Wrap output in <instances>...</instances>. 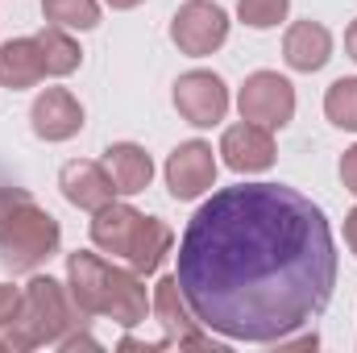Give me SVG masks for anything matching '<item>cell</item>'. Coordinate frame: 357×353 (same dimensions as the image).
Wrapping results in <instances>:
<instances>
[{"label": "cell", "mask_w": 357, "mask_h": 353, "mask_svg": "<svg viewBox=\"0 0 357 353\" xmlns=\"http://www.w3.org/2000/svg\"><path fill=\"white\" fill-rule=\"evenodd\" d=\"M59 220L33 204V195H25L4 220H0V262L13 274H33L42 262H50L59 254Z\"/></svg>", "instance_id": "4"}, {"label": "cell", "mask_w": 357, "mask_h": 353, "mask_svg": "<svg viewBox=\"0 0 357 353\" xmlns=\"http://www.w3.org/2000/svg\"><path fill=\"white\" fill-rule=\"evenodd\" d=\"M29 121H33V133L42 142H67L84 129V104L67 88H46L33 100Z\"/></svg>", "instance_id": "10"}, {"label": "cell", "mask_w": 357, "mask_h": 353, "mask_svg": "<svg viewBox=\"0 0 357 353\" xmlns=\"http://www.w3.org/2000/svg\"><path fill=\"white\" fill-rule=\"evenodd\" d=\"M59 187H63V195H67L75 208H84V212H96V208L112 204V195H116V183L104 171V163H88V158L67 163V167L59 171Z\"/></svg>", "instance_id": "13"}, {"label": "cell", "mask_w": 357, "mask_h": 353, "mask_svg": "<svg viewBox=\"0 0 357 353\" xmlns=\"http://www.w3.org/2000/svg\"><path fill=\"white\" fill-rule=\"evenodd\" d=\"M67 287L79 316H108L121 329H137L150 312V295L137 270L108 266L100 254L75 250L67 258Z\"/></svg>", "instance_id": "2"}, {"label": "cell", "mask_w": 357, "mask_h": 353, "mask_svg": "<svg viewBox=\"0 0 357 353\" xmlns=\"http://www.w3.org/2000/svg\"><path fill=\"white\" fill-rule=\"evenodd\" d=\"M345 50H349V59L357 63V21L349 25V33H345Z\"/></svg>", "instance_id": "26"}, {"label": "cell", "mask_w": 357, "mask_h": 353, "mask_svg": "<svg viewBox=\"0 0 357 353\" xmlns=\"http://www.w3.org/2000/svg\"><path fill=\"white\" fill-rule=\"evenodd\" d=\"M175 278L204 329L274 345L328 308L337 287L333 229L320 204L295 187H225L187 220Z\"/></svg>", "instance_id": "1"}, {"label": "cell", "mask_w": 357, "mask_h": 353, "mask_svg": "<svg viewBox=\"0 0 357 353\" xmlns=\"http://www.w3.org/2000/svg\"><path fill=\"white\" fill-rule=\"evenodd\" d=\"M220 154H225V163L237 175H258V171L274 167V137H270V129H262V125L241 121V125L225 129Z\"/></svg>", "instance_id": "11"}, {"label": "cell", "mask_w": 357, "mask_h": 353, "mask_svg": "<svg viewBox=\"0 0 357 353\" xmlns=\"http://www.w3.org/2000/svg\"><path fill=\"white\" fill-rule=\"evenodd\" d=\"M216 183V158L208 142H183L167 158V191L175 200H199Z\"/></svg>", "instance_id": "9"}, {"label": "cell", "mask_w": 357, "mask_h": 353, "mask_svg": "<svg viewBox=\"0 0 357 353\" xmlns=\"http://www.w3.org/2000/svg\"><path fill=\"white\" fill-rule=\"evenodd\" d=\"M316 345H320V337H316V333H299V337H291V333H287V337H278V341H274V350H316Z\"/></svg>", "instance_id": "23"}, {"label": "cell", "mask_w": 357, "mask_h": 353, "mask_svg": "<svg viewBox=\"0 0 357 353\" xmlns=\"http://www.w3.org/2000/svg\"><path fill=\"white\" fill-rule=\"evenodd\" d=\"M104 171L112 175V183H116L121 195H137V191L150 187L154 163H150V154H146L137 142H116V146L104 150Z\"/></svg>", "instance_id": "15"}, {"label": "cell", "mask_w": 357, "mask_h": 353, "mask_svg": "<svg viewBox=\"0 0 357 353\" xmlns=\"http://www.w3.org/2000/svg\"><path fill=\"white\" fill-rule=\"evenodd\" d=\"M142 220H146V216H142L137 208L112 200V204H104V208L91 212V246L104 250V254H112V258H129Z\"/></svg>", "instance_id": "12"}, {"label": "cell", "mask_w": 357, "mask_h": 353, "mask_svg": "<svg viewBox=\"0 0 357 353\" xmlns=\"http://www.w3.org/2000/svg\"><path fill=\"white\" fill-rule=\"evenodd\" d=\"M46 21L63 29H96L100 25V4L96 0H42Z\"/></svg>", "instance_id": "19"}, {"label": "cell", "mask_w": 357, "mask_h": 353, "mask_svg": "<svg viewBox=\"0 0 357 353\" xmlns=\"http://www.w3.org/2000/svg\"><path fill=\"white\" fill-rule=\"evenodd\" d=\"M17 308H21V291L8 287V283H0V329L17 316Z\"/></svg>", "instance_id": "22"}, {"label": "cell", "mask_w": 357, "mask_h": 353, "mask_svg": "<svg viewBox=\"0 0 357 353\" xmlns=\"http://www.w3.org/2000/svg\"><path fill=\"white\" fill-rule=\"evenodd\" d=\"M112 8H133V4H142V0H108Z\"/></svg>", "instance_id": "27"}, {"label": "cell", "mask_w": 357, "mask_h": 353, "mask_svg": "<svg viewBox=\"0 0 357 353\" xmlns=\"http://www.w3.org/2000/svg\"><path fill=\"white\" fill-rule=\"evenodd\" d=\"M237 108H241V121L250 125L282 129L295 117V88L278 71H254L237 91Z\"/></svg>", "instance_id": "5"}, {"label": "cell", "mask_w": 357, "mask_h": 353, "mask_svg": "<svg viewBox=\"0 0 357 353\" xmlns=\"http://www.w3.org/2000/svg\"><path fill=\"white\" fill-rule=\"evenodd\" d=\"M341 183L357 195V146H349V150H345V158H341Z\"/></svg>", "instance_id": "24"}, {"label": "cell", "mask_w": 357, "mask_h": 353, "mask_svg": "<svg viewBox=\"0 0 357 353\" xmlns=\"http://www.w3.org/2000/svg\"><path fill=\"white\" fill-rule=\"evenodd\" d=\"M42 50H38V38H13L0 46V84L13 91L33 88L42 80Z\"/></svg>", "instance_id": "16"}, {"label": "cell", "mask_w": 357, "mask_h": 353, "mask_svg": "<svg viewBox=\"0 0 357 353\" xmlns=\"http://www.w3.org/2000/svg\"><path fill=\"white\" fill-rule=\"evenodd\" d=\"M282 59L291 71H320L328 59H333V33L320 25V21H295L282 38Z\"/></svg>", "instance_id": "14"}, {"label": "cell", "mask_w": 357, "mask_h": 353, "mask_svg": "<svg viewBox=\"0 0 357 353\" xmlns=\"http://www.w3.org/2000/svg\"><path fill=\"white\" fill-rule=\"evenodd\" d=\"M225 38H229V13L216 0H187L171 21V42L191 59L220 50Z\"/></svg>", "instance_id": "6"}, {"label": "cell", "mask_w": 357, "mask_h": 353, "mask_svg": "<svg viewBox=\"0 0 357 353\" xmlns=\"http://www.w3.org/2000/svg\"><path fill=\"white\" fill-rule=\"evenodd\" d=\"M75 324H84V316L71 303V295L63 291V283H54L50 274H33L21 291L17 316L0 329V337L8 353H25L38 345H59Z\"/></svg>", "instance_id": "3"}, {"label": "cell", "mask_w": 357, "mask_h": 353, "mask_svg": "<svg viewBox=\"0 0 357 353\" xmlns=\"http://www.w3.org/2000/svg\"><path fill=\"white\" fill-rule=\"evenodd\" d=\"M171 241H175V233H171V225L167 220H158V216H146L142 220V229H137V241H133V250H129V270H137L142 278L146 274H154L162 258L171 254Z\"/></svg>", "instance_id": "17"}, {"label": "cell", "mask_w": 357, "mask_h": 353, "mask_svg": "<svg viewBox=\"0 0 357 353\" xmlns=\"http://www.w3.org/2000/svg\"><path fill=\"white\" fill-rule=\"evenodd\" d=\"M345 241H349V250L357 254V208L345 216Z\"/></svg>", "instance_id": "25"}, {"label": "cell", "mask_w": 357, "mask_h": 353, "mask_svg": "<svg viewBox=\"0 0 357 353\" xmlns=\"http://www.w3.org/2000/svg\"><path fill=\"white\" fill-rule=\"evenodd\" d=\"M38 50H42V71H46V75H71V71L79 67V59H84L79 42H75L63 25H46V29L38 33Z\"/></svg>", "instance_id": "18"}, {"label": "cell", "mask_w": 357, "mask_h": 353, "mask_svg": "<svg viewBox=\"0 0 357 353\" xmlns=\"http://www.w3.org/2000/svg\"><path fill=\"white\" fill-rule=\"evenodd\" d=\"M291 0H237V17L250 25V29H270L287 17Z\"/></svg>", "instance_id": "21"}, {"label": "cell", "mask_w": 357, "mask_h": 353, "mask_svg": "<svg viewBox=\"0 0 357 353\" xmlns=\"http://www.w3.org/2000/svg\"><path fill=\"white\" fill-rule=\"evenodd\" d=\"M154 316L162 320L171 345H183V350H212V353L225 350V345H216L212 337L199 333V320H195V312H191V303H187V295H183V287H178L175 274L158 278V287H154Z\"/></svg>", "instance_id": "7"}, {"label": "cell", "mask_w": 357, "mask_h": 353, "mask_svg": "<svg viewBox=\"0 0 357 353\" xmlns=\"http://www.w3.org/2000/svg\"><path fill=\"white\" fill-rule=\"evenodd\" d=\"M324 117L337 129L357 133V80H337L333 88L324 91Z\"/></svg>", "instance_id": "20"}, {"label": "cell", "mask_w": 357, "mask_h": 353, "mask_svg": "<svg viewBox=\"0 0 357 353\" xmlns=\"http://www.w3.org/2000/svg\"><path fill=\"white\" fill-rule=\"evenodd\" d=\"M175 108H178V117L187 125H195V129L220 125L225 112H229V88L212 71H187V75H178V84H175Z\"/></svg>", "instance_id": "8"}]
</instances>
